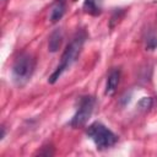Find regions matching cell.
I'll return each mask as SVG.
<instances>
[{
  "mask_svg": "<svg viewBox=\"0 0 157 157\" xmlns=\"http://www.w3.org/2000/svg\"><path fill=\"white\" fill-rule=\"evenodd\" d=\"M87 38V34L85 31H78L74 38L71 39V42L67 44V47L65 48L63 55H61V60L59 63V65L56 66V69L54 70V72L49 76L48 78V82L49 83H55L60 76L76 61V59L78 58L81 50H82V47H83V43Z\"/></svg>",
  "mask_w": 157,
  "mask_h": 157,
  "instance_id": "1",
  "label": "cell"
},
{
  "mask_svg": "<svg viewBox=\"0 0 157 157\" xmlns=\"http://www.w3.org/2000/svg\"><path fill=\"white\" fill-rule=\"evenodd\" d=\"M36 69V59L28 54L23 53L21 54L13 63L12 66V80L17 86H23L26 85Z\"/></svg>",
  "mask_w": 157,
  "mask_h": 157,
  "instance_id": "2",
  "label": "cell"
},
{
  "mask_svg": "<svg viewBox=\"0 0 157 157\" xmlns=\"http://www.w3.org/2000/svg\"><path fill=\"white\" fill-rule=\"evenodd\" d=\"M87 137H90L98 150H105L114 146L118 141V136L102 123L94 121L86 130Z\"/></svg>",
  "mask_w": 157,
  "mask_h": 157,
  "instance_id": "3",
  "label": "cell"
},
{
  "mask_svg": "<svg viewBox=\"0 0 157 157\" xmlns=\"http://www.w3.org/2000/svg\"><path fill=\"white\" fill-rule=\"evenodd\" d=\"M94 105H96V98L93 96L87 94V96L80 97L76 113L74 114V117L69 121V125L71 128H81V126H83L87 123V120L90 119V117L92 115Z\"/></svg>",
  "mask_w": 157,
  "mask_h": 157,
  "instance_id": "4",
  "label": "cell"
},
{
  "mask_svg": "<svg viewBox=\"0 0 157 157\" xmlns=\"http://www.w3.org/2000/svg\"><path fill=\"white\" fill-rule=\"evenodd\" d=\"M120 82V70L119 69H112L108 74L107 82H105V90L104 93L107 96H112L115 93L118 85Z\"/></svg>",
  "mask_w": 157,
  "mask_h": 157,
  "instance_id": "5",
  "label": "cell"
},
{
  "mask_svg": "<svg viewBox=\"0 0 157 157\" xmlns=\"http://www.w3.org/2000/svg\"><path fill=\"white\" fill-rule=\"evenodd\" d=\"M102 9H103V0H85L82 4V10L91 16L101 15Z\"/></svg>",
  "mask_w": 157,
  "mask_h": 157,
  "instance_id": "6",
  "label": "cell"
},
{
  "mask_svg": "<svg viewBox=\"0 0 157 157\" xmlns=\"http://www.w3.org/2000/svg\"><path fill=\"white\" fill-rule=\"evenodd\" d=\"M63 31L60 28H56L55 31L52 32L50 37H49V42H48V50L52 53H55L59 50V48L61 47L63 43Z\"/></svg>",
  "mask_w": 157,
  "mask_h": 157,
  "instance_id": "7",
  "label": "cell"
},
{
  "mask_svg": "<svg viewBox=\"0 0 157 157\" xmlns=\"http://www.w3.org/2000/svg\"><path fill=\"white\" fill-rule=\"evenodd\" d=\"M65 10H66L65 1H55L54 6H53L52 10H50V16H49L50 22H53V23L58 22V21L64 16Z\"/></svg>",
  "mask_w": 157,
  "mask_h": 157,
  "instance_id": "8",
  "label": "cell"
},
{
  "mask_svg": "<svg viewBox=\"0 0 157 157\" xmlns=\"http://www.w3.org/2000/svg\"><path fill=\"white\" fill-rule=\"evenodd\" d=\"M145 47L148 50H153L157 47V34L155 31H148L145 37Z\"/></svg>",
  "mask_w": 157,
  "mask_h": 157,
  "instance_id": "9",
  "label": "cell"
},
{
  "mask_svg": "<svg viewBox=\"0 0 157 157\" xmlns=\"http://www.w3.org/2000/svg\"><path fill=\"white\" fill-rule=\"evenodd\" d=\"M37 155L39 156H53L54 155V150L52 146H43V150L38 151Z\"/></svg>",
  "mask_w": 157,
  "mask_h": 157,
  "instance_id": "10",
  "label": "cell"
},
{
  "mask_svg": "<svg viewBox=\"0 0 157 157\" xmlns=\"http://www.w3.org/2000/svg\"><path fill=\"white\" fill-rule=\"evenodd\" d=\"M151 105H152V99H151V98H147V97L142 98V99L139 102V107L142 108V109H147V108H150Z\"/></svg>",
  "mask_w": 157,
  "mask_h": 157,
  "instance_id": "11",
  "label": "cell"
},
{
  "mask_svg": "<svg viewBox=\"0 0 157 157\" xmlns=\"http://www.w3.org/2000/svg\"><path fill=\"white\" fill-rule=\"evenodd\" d=\"M4 136H5V128L1 126V139H4Z\"/></svg>",
  "mask_w": 157,
  "mask_h": 157,
  "instance_id": "12",
  "label": "cell"
},
{
  "mask_svg": "<svg viewBox=\"0 0 157 157\" xmlns=\"http://www.w3.org/2000/svg\"><path fill=\"white\" fill-rule=\"evenodd\" d=\"M56 1H65V0H56Z\"/></svg>",
  "mask_w": 157,
  "mask_h": 157,
  "instance_id": "13",
  "label": "cell"
}]
</instances>
